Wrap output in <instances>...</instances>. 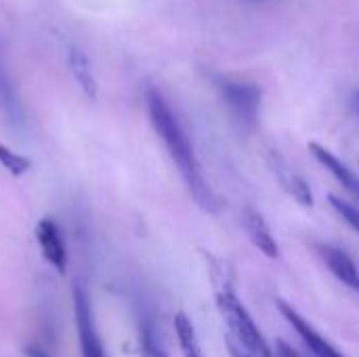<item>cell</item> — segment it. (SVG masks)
<instances>
[{
	"instance_id": "1",
	"label": "cell",
	"mask_w": 359,
	"mask_h": 357,
	"mask_svg": "<svg viewBox=\"0 0 359 357\" xmlns=\"http://www.w3.org/2000/svg\"><path fill=\"white\" fill-rule=\"evenodd\" d=\"M145 99H147V112H149L151 126L158 133V137L162 139V143L166 145L175 164L179 166V173H181L189 194L204 210L215 213L219 206L217 198L204 179V173H202V166L194 151V145H191L185 128L181 126L177 114L172 112V107L168 105V101L156 86L147 88Z\"/></svg>"
},
{
	"instance_id": "2",
	"label": "cell",
	"mask_w": 359,
	"mask_h": 357,
	"mask_svg": "<svg viewBox=\"0 0 359 357\" xmlns=\"http://www.w3.org/2000/svg\"><path fill=\"white\" fill-rule=\"evenodd\" d=\"M217 307L225 320V324L229 326L233 339L238 341L240 347H244V351L250 357H273L271 347L267 345L265 337L261 335L259 326L255 324V320L250 318L248 309L244 307V303H240V299L236 297L231 286H223L217 292Z\"/></svg>"
},
{
	"instance_id": "3",
	"label": "cell",
	"mask_w": 359,
	"mask_h": 357,
	"mask_svg": "<svg viewBox=\"0 0 359 357\" xmlns=\"http://www.w3.org/2000/svg\"><path fill=\"white\" fill-rule=\"evenodd\" d=\"M221 99L229 112L231 124L242 135H250L259 124L261 114V88L252 82H240L221 78L217 80Z\"/></svg>"
},
{
	"instance_id": "4",
	"label": "cell",
	"mask_w": 359,
	"mask_h": 357,
	"mask_svg": "<svg viewBox=\"0 0 359 357\" xmlns=\"http://www.w3.org/2000/svg\"><path fill=\"white\" fill-rule=\"evenodd\" d=\"M74 316H76V330H78V343L82 357H105V349L101 343V337L95 326V316L90 307L88 292L84 284H74Z\"/></svg>"
},
{
	"instance_id": "5",
	"label": "cell",
	"mask_w": 359,
	"mask_h": 357,
	"mask_svg": "<svg viewBox=\"0 0 359 357\" xmlns=\"http://www.w3.org/2000/svg\"><path fill=\"white\" fill-rule=\"evenodd\" d=\"M278 307H280V314L286 318V322L292 326V330L301 337V341L305 343V347L311 351L313 357H345L343 353L337 351V347L326 341L292 305H288L286 301H278Z\"/></svg>"
},
{
	"instance_id": "6",
	"label": "cell",
	"mask_w": 359,
	"mask_h": 357,
	"mask_svg": "<svg viewBox=\"0 0 359 357\" xmlns=\"http://www.w3.org/2000/svg\"><path fill=\"white\" fill-rule=\"evenodd\" d=\"M36 240L38 246L42 250V257L59 271L65 274L67 271V250H65V242L61 236V229L57 227V223L53 219H42L36 225Z\"/></svg>"
},
{
	"instance_id": "7",
	"label": "cell",
	"mask_w": 359,
	"mask_h": 357,
	"mask_svg": "<svg viewBox=\"0 0 359 357\" xmlns=\"http://www.w3.org/2000/svg\"><path fill=\"white\" fill-rule=\"evenodd\" d=\"M267 160H269V166L273 170V175L278 177L280 185L303 206H311L313 204V196H311V189H309V183L278 154V151H269L267 154Z\"/></svg>"
},
{
	"instance_id": "8",
	"label": "cell",
	"mask_w": 359,
	"mask_h": 357,
	"mask_svg": "<svg viewBox=\"0 0 359 357\" xmlns=\"http://www.w3.org/2000/svg\"><path fill=\"white\" fill-rule=\"evenodd\" d=\"M242 223L246 227V234L248 238L252 240V244L269 259H278L280 257V248H278V242L267 225V221L263 219V215L259 210H255L252 206H248L242 215Z\"/></svg>"
},
{
	"instance_id": "9",
	"label": "cell",
	"mask_w": 359,
	"mask_h": 357,
	"mask_svg": "<svg viewBox=\"0 0 359 357\" xmlns=\"http://www.w3.org/2000/svg\"><path fill=\"white\" fill-rule=\"evenodd\" d=\"M320 257L324 259V263L328 265V269L349 288L359 290V269L355 261L341 248L332 246V244H320L318 246Z\"/></svg>"
},
{
	"instance_id": "10",
	"label": "cell",
	"mask_w": 359,
	"mask_h": 357,
	"mask_svg": "<svg viewBox=\"0 0 359 357\" xmlns=\"http://www.w3.org/2000/svg\"><path fill=\"white\" fill-rule=\"evenodd\" d=\"M309 149H311V154L316 156V160L322 164V166H326V170H330L332 175H334V179L343 185V187H347L349 191H353L355 196H359V177L343 162V160H339L330 149H326L324 145H320V143H309Z\"/></svg>"
},
{
	"instance_id": "11",
	"label": "cell",
	"mask_w": 359,
	"mask_h": 357,
	"mask_svg": "<svg viewBox=\"0 0 359 357\" xmlns=\"http://www.w3.org/2000/svg\"><path fill=\"white\" fill-rule=\"evenodd\" d=\"M67 65L72 69L74 80L82 88V93L88 99H95L97 97V78H95V72L90 67V61H88L86 53L82 48H78V46H72L67 50Z\"/></svg>"
},
{
	"instance_id": "12",
	"label": "cell",
	"mask_w": 359,
	"mask_h": 357,
	"mask_svg": "<svg viewBox=\"0 0 359 357\" xmlns=\"http://www.w3.org/2000/svg\"><path fill=\"white\" fill-rule=\"evenodd\" d=\"M175 330H177V337H179V345H181V351L185 357H204L202 356V349L198 345V337H196V330L191 326V322L187 320V316L181 311L177 314L175 318Z\"/></svg>"
},
{
	"instance_id": "13",
	"label": "cell",
	"mask_w": 359,
	"mask_h": 357,
	"mask_svg": "<svg viewBox=\"0 0 359 357\" xmlns=\"http://www.w3.org/2000/svg\"><path fill=\"white\" fill-rule=\"evenodd\" d=\"M0 105L2 109L6 112L8 118L13 120H21V107H19V99H17V93L13 88V82L0 61Z\"/></svg>"
},
{
	"instance_id": "14",
	"label": "cell",
	"mask_w": 359,
	"mask_h": 357,
	"mask_svg": "<svg viewBox=\"0 0 359 357\" xmlns=\"http://www.w3.org/2000/svg\"><path fill=\"white\" fill-rule=\"evenodd\" d=\"M0 164H2V168L8 170V175H13V177H21V175L27 173L29 166H32V162H29L25 156L15 154L13 149H8V147L2 145V143H0Z\"/></svg>"
},
{
	"instance_id": "15",
	"label": "cell",
	"mask_w": 359,
	"mask_h": 357,
	"mask_svg": "<svg viewBox=\"0 0 359 357\" xmlns=\"http://www.w3.org/2000/svg\"><path fill=\"white\" fill-rule=\"evenodd\" d=\"M143 351H145V357H166L151 326H143Z\"/></svg>"
},
{
	"instance_id": "16",
	"label": "cell",
	"mask_w": 359,
	"mask_h": 357,
	"mask_svg": "<svg viewBox=\"0 0 359 357\" xmlns=\"http://www.w3.org/2000/svg\"><path fill=\"white\" fill-rule=\"evenodd\" d=\"M276 345H278V347H276V349H278V357H303L294 347H290L286 341H278Z\"/></svg>"
},
{
	"instance_id": "17",
	"label": "cell",
	"mask_w": 359,
	"mask_h": 357,
	"mask_svg": "<svg viewBox=\"0 0 359 357\" xmlns=\"http://www.w3.org/2000/svg\"><path fill=\"white\" fill-rule=\"evenodd\" d=\"M25 356L27 357H50L42 347H38V345H29V347H25Z\"/></svg>"
},
{
	"instance_id": "18",
	"label": "cell",
	"mask_w": 359,
	"mask_h": 357,
	"mask_svg": "<svg viewBox=\"0 0 359 357\" xmlns=\"http://www.w3.org/2000/svg\"><path fill=\"white\" fill-rule=\"evenodd\" d=\"M231 356L233 357H250L248 353H246V351L242 353V351H240V349H236V347H231Z\"/></svg>"
},
{
	"instance_id": "19",
	"label": "cell",
	"mask_w": 359,
	"mask_h": 357,
	"mask_svg": "<svg viewBox=\"0 0 359 357\" xmlns=\"http://www.w3.org/2000/svg\"><path fill=\"white\" fill-rule=\"evenodd\" d=\"M246 2H250V4H261V2H269V0H246Z\"/></svg>"
},
{
	"instance_id": "20",
	"label": "cell",
	"mask_w": 359,
	"mask_h": 357,
	"mask_svg": "<svg viewBox=\"0 0 359 357\" xmlns=\"http://www.w3.org/2000/svg\"><path fill=\"white\" fill-rule=\"evenodd\" d=\"M355 109H358V112H359V93H358V95H355Z\"/></svg>"
},
{
	"instance_id": "21",
	"label": "cell",
	"mask_w": 359,
	"mask_h": 357,
	"mask_svg": "<svg viewBox=\"0 0 359 357\" xmlns=\"http://www.w3.org/2000/svg\"><path fill=\"white\" fill-rule=\"evenodd\" d=\"M355 231H358V234H359V223H358V227H355Z\"/></svg>"
}]
</instances>
